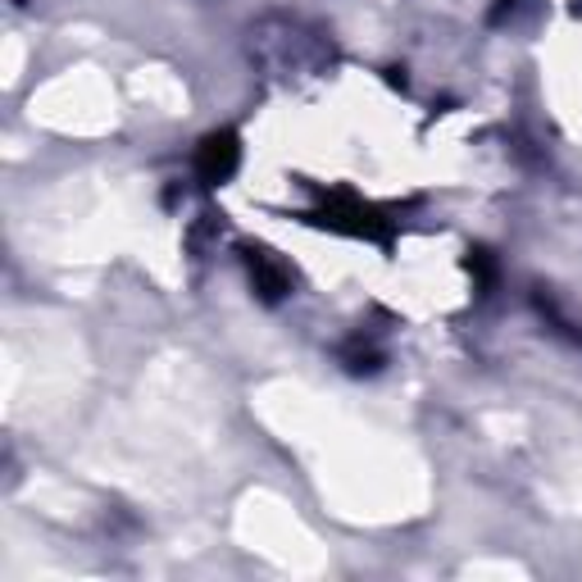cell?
I'll return each instance as SVG.
<instances>
[{
	"instance_id": "6da1fadb",
	"label": "cell",
	"mask_w": 582,
	"mask_h": 582,
	"mask_svg": "<svg viewBox=\"0 0 582 582\" xmlns=\"http://www.w3.org/2000/svg\"><path fill=\"white\" fill-rule=\"evenodd\" d=\"M237 160H241V150H237V137L232 133H214L196 150V169H201L205 182H228L232 169H237Z\"/></svg>"
},
{
	"instance_id": "7a4b0ae2",
	"label": "cell",
	"mask_w": 582,
	"mask_h": 582,
	"mask_svg": "<svg viewBox=\"0 0 582 582\" xmlns=\"http://www.w3.org/2000/svg\"><path fill=\"white\" fill-rule=\"evenodd\" d=\"M251 278L260 283V292H264L269 300H278V296L292 287L287 269H283V264H273V260H269V251H251Z\"/></svg>"
}]
</instances>
